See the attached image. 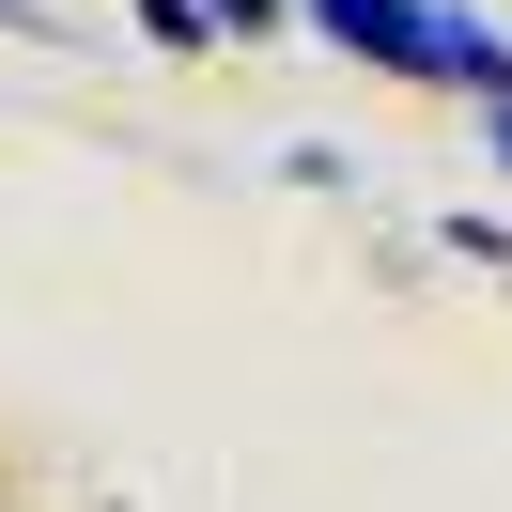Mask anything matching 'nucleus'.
Wrapping results in <instances>:
<instances>
[{
  "label": "nucleus",
  "instance_id": "7ed1b4c3",
  "mask_svg": "<svg viewBox=\"0 0 512 512\" xmlns=\"http://www.w3.org/2000/svg\"><path fill=\"white\" fill-rule=\"evenodd\" d=\"M497 156H512V109H497Z\"/></svg>",
  "mask_w": 512,
  "mask_h": 512
},
{
  "label": "nucleus",
  "instance_id": "20e7f679",
  "mask_svg": "<svg viewBox=\"0 0 512 512\" xmlns=\"http://www.w3.org/2000/svg\"><path fill=\"white\" fill-rule=\"evenodd\" d=\"M0 16H16V0H0Z\"/></svg>",
  "mask_w": 512,
  "mask_h": 512
},
{
  "label": "nucleus",
  "instance_id": "f257e3e1",
  "mask_svg": "<svg viewBox=\"0 0 512 512\" xmlns=\"http://www.w3.org/2000/svg\"><path fill=\"white\" fill-rule=\"evenodd\" d=\"M311 16L357 47V63H388V78H466V94L512 109V47L466 32V16H435V0H311Z\"/></svg>",
  "mask_w": 512,
  "mask_h": 512
},
{
  "label": "nucleus",
  "instance_id": "f03ea898",
  "mask_svg": "<svg viewBox=\"0 0 512 512\" xmlns=\"http://www.w3.org/2000/svg\"><path fill=\"white\" fill-rule=\"evenodd\" d=\"M140 16H156V32H171V47H187V32H218V16H202V0H140Z\"/></svg>",
  "mask_w": 512,
  "mask_h": 512
}]
</instances>
